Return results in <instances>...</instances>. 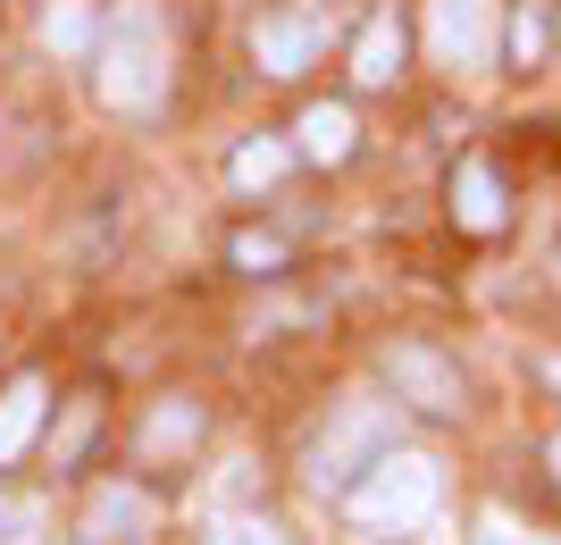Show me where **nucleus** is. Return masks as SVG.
I'll use <instances>...</instances> for the list:
<instances>
[{
    "label": "nucleus",
    "mask_w": 561,
    "mask_h": 545,
    "mask_svg": "<svg viewBox=\"0 0 561 545\" xmlns=\"http://www.w3.org/2000/svg\"><path fill=\"white\" fill-rule=\"evenodd\" d=\"M394 445H402L394 404H335L328 420H319V436L302 445V478L319 496H344L352 478L369 470L377 453H394Z\"/></svg>",
    "instance_id": "3"
},
{
    "label": "nucleus",
    "mask_w": 561,
    "mask_h": 545,
    "mask_svg": "<svg viewBox=\"0 0 561 545\" xmlns=\"http://www.w3.org/2000/svg\"><path fill=\"white\" fill-rule=\"evenodd\" d=\"M202 404H193V395H160V404L142 411V428H135V453L142 462H185L193 445H202Z\"/></svg>",
    "instance_id": "10"
},
{
    "label": "nucleus",
    "mask_w": 561,
    "mask_h": 545,
    "mask_svg": "<svg viewBox=\"0 0 561 545\" xmlns=\"http://www.w3.org/2000/svg\"><path fill=\"white\" fill-rule=\"evenodd\" d=\"M494 50H503L494 0H427V59L445 76H486Z\"/></svg>",
    "instance_id": "5"
},
{
    "label": "nucleus",
    "mask_w": 561,
    "mask_h": 545,
    "mask_svg": "<svg viewBox=\"0 0 561 545\" xmlns=\"http://www.w3.org/2000/svg\"><path fill=\"white\" fill-rule=\"evenodd\" d=\"M43 537H50V503L0 487V545H43Z\"/></svg>",
    "instance_id": "16"
},
{
    "label": "nucleus",
    "mask_w": 561,
    "mask_h": 545,
    "mask_svg": "<svg viewBox=\"0 0 561 545\" xmlns=\"http://www.w3.org/2000/svg\"><path fill=\"white\" fill-rule=\"evenodd\" d=\"M210 545H285V529L268 512H218L210 521Z\"/></svg>",
    "instance_id": "18"
},
{
    "label": "nucleus",
    "mask_w": 561,
    "mask_h": 545,
    "mask_svg": "<svg viewBox=\"0 0 561 545\" xmlns=\"http://www.w3.org/2000/svg\"><path fill=\"white\" fill-rule=\"evenodd\" d=\"M402 76V25H394V9H377L360 34H352V84L360 93H386Z\"/></svg>",
    "instance_id": "12"
},
{
    "label": "nucleus",
    "mask_w": 561,
    "mask_h": 545,
    "mask_svg": "<svg viewBox=\"0 0 561 545\" xmlns=\"http://www.w3.org/2000/svg\"><path fill=\"white\" fill-rule=\"evenodd\" d=\"M93 34H101V18L84 9V0H43V50H59V59H93Z\"/></svg>",
    "instance_id": "14"
},
{
    "label": "nucleus",
    "mask_w": 561,
    "mask_h": 545,
    "mask_svg": "<svg viewBox=\"0 0 561 545\" xmlns=\"http://www.w3.org/2000/svg\"><path fill=\"white\" fill-rule=\"evenodd\" d=\"M386 386H394V404L427 411V420H453V411H461V370H453L436 344H394V353H386Z\"/></svg>",
    "instance_id": "7"
},
{
    "label": "nucleus",
    "mask_w": 561,
    "mask_h": 545,
    "mask_svg": "<svg viewBox=\"0 0 561 545\" xmlns=\"http://www.w3.org/2000/svg\"><path fill=\"white\" fill-rule=\"evenodd\" d=\"M93 436H101V395H76V404H68V420L50 428V470H76Z\"/></svg>",
    "instance_id": "15"
},
{
    "label": "nucleus",
    "mask_w": 561,
    "mask_h": 545,
    "mask_svg": "<svg viewBox=\"0 0 561 545\" xmlns=\"http://www.w3.org/2000/svg\"><path fill=\"white\" fill-rule=\"evenodd\" d=\"M319 50H328V9H319V0H277V9L252 18V68L268 76V84L310 76Z\"/></svg>",
    "instance_id": "4"
},
{
    "label": "nucleus",
    "mask_w": 561,
    "mask_h": 545,
    "mask_svg": "<svg viewBox=\"0 0 561 545\" xmlns=\"http://www.w3.org/2000/svg\"><path fill=\"white\" fill-rule=\"evenodd\" d=\"M503 43H512V59H519V68H537V50H545V9H528V0H519V9H512V25H503Z\"/></svg>",
    "instance_id": "19"
},
{
    "label": "nucleus",
    "mask_w": 561,
    "mask_h": 545,
    "mask_svg": "<svg viewBox=\"0 0 561 545\" xmlns=\"http://www.w3.org/2000/svg\"><path fill=\"white\" fill-rule=\"evenodd\" d=\"M227 261L243 269V277H277V269H285V236H260V227H243V236L227 243Z\"/></svg>",
    "instance_id": "17"
},
{
    "label": "nucleus",
    "mask_w": 561,
    "mask_h": 545,
    "mask_svg": "<svg viewBox=\"0 0 561 545\" xmlns=\"http://www.w3.org/2000/svg\"><path fill=\"white\" fill-rule=\"evenodd\" d=\"M436 496H445V478H436V462L427 453H411V445H394V453H377L369 470L352 478L344 496V512H352V529H420L427 512H436Z\"/></svg>",
    "instance_id": "2"
},
{
    "label": "nucleus",
    "mask_w": 561,
    "mask_h": 545,
    "mask_svg": "<svg viewBox=\"0 0 561 545\" xmlns=\"http://www.w3.org/2000/svg\"><path fill=\"white\" fill-rule=\"evenodd\" d=\"M537 378H545V386H553V395H561V361H537Z\"/></svg>",
    "instance_id": "20"
},
{
    "label": "nucleus",
    "mask_w": 561,
    "mask_h": 545,
    "mask_svg": "<svg viewBox=\"0 0 561 545\" xmlns=\"http://www.w3.org/2000/svg\"><path fill=\"white\" fill-rule=\"evenodd\" d=\"M151 529H160V503L135 478H101L76 512V545H151Z\"/></svg>",
    "instance_id": "6"
},
{
    "label": "nucleus",
    "mask_w": 561,
    "mask_h": 545,
    "mask_svg": "<svg viewBox=\"0 0 561 545\" xmlns=\"http://www.w3.org/2000/svg\"><path fill=\"white\" fill-rule=\"evenodd\" d=\"M285 168H294V143L252 135V143H234L227 177H234V193H277V185H285Z\"/></svg>",
    "instance_id": "13"
},
{
    "label": "nucleus",
    "mask_w": 561,
    "mask_h": 545,
    "mask_svg": "<svg viewBox=\"0 0 561 545\" xmlns=\"http://www.w3.org/2000/svg\"><path fill=\"white\" fill-rule=\"evenodd\" d=\"M553 478H561V436H553Z\"/></svg>",
    "instance_id": "21"
},
{
    "label": "nucleus",
    "mask_w": 561,
    "mask_h": 545,
    "mask_svg": "<svg viewBox=\"0 0 561 545\" xmlns=\"http://www.w3.org/2000/svg\"><path fill=\"white\" fill-rule=\"evenodd\" d=\"M93 93L101 110H117V118H151L168 101V68H176V43H168V18L160 0H117V9H101V34H93Z\"/></svg>",
    "instance_id": "1"
},
{
    "label": "nucleus",
    "mask_w": 561,
    "mask_h": 545,
    "mask_svg": "<svg viewBox=\"0 0 561 545\" xmlns=\"http://www.w3.org/2000/svg\"><path fill=\"white\" fill-rule=\"evenodd\" d=\"M294 151L319 168H344L360 151V118H352V101H310L302 118H294Z\"/></svg>",
    "instance_id": "11"
},
{
    "label": "nucleus",
    "mask_w": 561,
    "mask_h": 545,
    "mask_svg": "<svg viewBox=\"0 0 561 545\" xmlns=\"http://www.w3.org/2000/svg\"><path fill=\"white\" fill-rule=\"evenodd\" d=\"M445 202H453V227H461V236H494V227L512 218V211H503V177H494L486 151H461V160H453Z\"/></svg>",
    "instance_id": "8"
},
{
    "label": "nucleus",
    "mask_w": 561,
    "mask_h": 545,
    "mask_svg": "<svg viewBox=\"0 0 561 545\" xmlns=\"http://www.w3.org/2000/svg\"><path fill=\"white\" fill-rule=\"evenodd\" d=\"M43 411H50V378H43V370H18V378L0 386V470H18L25 453H34Z\"/></svg>",
    "instance_id": "9"
}]
</instances>
